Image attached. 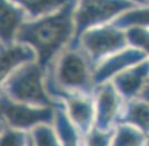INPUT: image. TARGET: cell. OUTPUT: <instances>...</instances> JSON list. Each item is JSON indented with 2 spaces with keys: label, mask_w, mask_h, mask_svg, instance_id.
<instances>
[{
  "label": "cell",
  "mask_w": 149,
  "mask_h": 146,
  "mask_svg": "<svg viewBox=\"0 0 149 146\" xmlns=\"http://www.w3.org/2000/svg\"><path fill=\"white\" fill-rule=\"evenodd\" d=\"M118 124H127L149 135V102L141 97L126 101L119 115Z\"/></svg>",
  "instance_id": "cell-12"
},
{
  "label": "cell",
  "mask_w": 149,
  "mask_h": 146,
  "mask_svg": "<svg viewBox=\"0 0 149 146\" xmlns=\"http://www.w3.org/2000/svg\"><path fill=\"white\" fill-rule=\"evenodd\" d=\"M21 7L28 16V20L37 19L55 13L72 0H11Z\"/></svg>",
  "instance_id": "cell-14"
},
{
  "label": "cell",
  "mask_w": 149,
  "mask_h": 146,
  "mask_svg": "<svg viewBox=\"0 0 149 146\" xmlns=\"http://www.w3.org/2000/svg\"><path fill=\"white\" fill-rule=\"evenodd\" d=\"M28 146H33V143H32V140H31V135H30V142H29Z\"/></svg>",
  "instance_id": "cell-23"
},
{
  "label": "cell",
  "mask_w": 149,
  "mask_h": 146,
  "mask_svg": "<svg viewBox=\"0 0 149 146\" xmlns=\"http://www.w3.org/2000/svg\"><path fill=\"white\" fill-rule=\"evenodd\" d=\"M46 71L52 76L57 86L65 90L93 96L96 94L93 68L80 48L68 47Z\"/></svg>",
  "instance_id": "cell-3"
},
{
  "label": "cell",
  "mask_w": 149,
  "mask_h": 146,
  "mask_svg": "<svg viewBox=\"0 0 149 146\" xmlns=\"http://www.w3.org/2000/svg\"><path fill=\"white\" fill-rule=\"evenodd\" d=\"M115 128L109 131H101L93 126L84 136V146H111Z\"/></svg>",
  "instance_id": "cell-19"
},
{
  "label": "cell",
  "mask_w": 149,
  "mask_h": 146,
  "mask_svg": "<svg viewBox=\"0 0 149 146\" xmlns=\"http://www.w3.org/2000/svg\"><path fill=\"white\" fill-rule=\"evenodd\" d=\"M111 83L125 101L139 97L149 84V59L124 70L112 78Z\"/></svg>",
  "instance_id": "cell-9"
},
{
  "label": "cell",
  "mask_w": 149,
  "mask_h": 146,
  "mask_svg": "<svg viewBox=\"0 0 149 146\" xmlns=\"http://www.w3.org/2000/svg\"><path fill=\"white\" fill-rule=\"evenodd\" d=\"M145 1H146V2H147V3H149V0H145Z\"/></svg>",
  "instance_id": "cell-25"
},
{
  "label": "cell",
  "mask_w": 149,
  "mask_h": 146,
  "mask_svg": "<svg viewBox=\"0 0 149 146\" xmlns=\"http://www.w3.org/2000/svg\"><path fill=\"white\" fill-rule=\"evenodd\" d=\"M72 0L55 13L37 19L27 20L21 26L16 41L31 46L38 56V64L47 70L68 48L74 38V11Z\"/></svg>",
  "instance_id": "cell-1"
},
{
  "label": "cell",
  "mask_w": 149,
  "mask_h": 146,
  "mask_svg": "<svg viewBox=\"0 0 149 146\" xmlns=\"http://www.w3.org/2000/svg\"><path fill=\"white\" fill-rule=\"evenodd\" d=\"M30 133L15 129L2 124L1 128V146H28Z\"/></svg>",
  "instance_id": "cell-18"
},
{
  "label": "cell",
  "mask_w": 149,
  "mask_h": 146,
  "mask_svg": "<svg viewBox=\"0 0 149 146\" xmlns=\"http://www.w3.org/2000/svg\"><path fill=\"white\" fill-rule=\"evenodd\" d=\"M132 1H135V2L139 3V5H146V3H147L145 0H132Z\"/></svg>",
  "instance_id": "cell-22"
},
{
  "label": "cell",
  "mask_w": 149,
  "mask_h": 146,
  "mask_svg": "<svg viewBox=\"0 0 149 146\" xmlns=\"http://www.w3.org/2000/svg\"><path fill=\"white\" fill-rule=\"evenodd\" d=\"M110 24L118 27L120 29L127 30L134 27H141V28H148L149 27V6L143 8H134L124 13L112 20Z\"/></svg>",
  "instance_id": "cell-16"
},
{
  "label": "cell",
  "mask_w": 149,
  "mask_h": 146,
  "mask_svg": "<svg viewBox=\"0 0 149 146\" xmlns=\"http://www.w3.org/2000/svg\"><path fill=\"white\" fill-rule=\"evenodd\" d=\"M55 106H35L18 103L1 93V124L29 132L41 124H54Z\"/></svg>",
  "instance_id": "cell-6"
},
{
  "label": "cell",
  "mask_w": 149,
  "mask_h": 146,
  "mask_svg": "<svg viewBox=\"0 0 149 146\" xmlns=\"http://www.w3.org/2000/svg\"><path fill=\"white\" fill-rule=\"evenodd\" d=\"M127 38L130 46L143 50L149 59V29L141 27H134L126 30Z\"/></svg>",
  "instance_id": "cell-20"
},
{
  "label": "cell",
  "mask_w": 149,
  "mask_h": 146,
  "mask_svg": "<svg viewBox=\"0 0 149 146\" xmlns=\"http://www.w3.org/2000/svg\"><path fill=\"white\" fill-rule=\"evenodd\" d=\"M1 93L13 101L35 106H56L46 88V70L38 64L19 67L1 80Z\"/></svg>",
  "instance_id": "cell-2"
},
{
  "label": "cell",
  "mask_w": 149,
  "mask_h": 146,
  "mask_svg": "<svg viewBox=\"0 0 149 146\" xmlns=\"http://www.w3.org/2000/svg\"><path fill=\"white\" fill-rule=\"evenodd\" d=\"M33 146H61L54 124H41L30 132Z\"/></svg>",
  "instance_id": "cell-17"
},
{
  "label": "cell",
  "mask_w": 149,
  "mask_h": 146,
  "mask_svg": "<svg viewBox=\"0 0 149 146\" xmlns=\"http://www.w3.org/2000/svg\"><path fill=\"white\" fill-rule=\"evenodd\" d=\"M125 103V98L119 94L111 82L98 86L95 94V127L101 131L115 128L117 126L119 115L124 108Z\"/></svg>",
  "instance_id": "cell-7"
},
{
  "label": "cell",
  "mask_w": 149,
  "mask_h": 146,
  "mask_svg": "<svg viewBox=\"0 0 149 146\" xmlns=\"http://www.w3.org/2000/svg\"><path fill=\"white\" fill-rule=\"evenodd\" d=\"M36 61H38L37 52L29 45L20 41L1 45V80L19 67Z\"/></svg>",
  "instance_id": "cell-10"
},
{
  "label": "cell",
  "mask_w": 149,
  "mask_h": 146,
  "mask_svg": "<svg viewBox=\"0 0 149 146\" xmlns=\"http://www.w3.org/2000/svg\"><path fill=\"white\" fill-rule=\"evenodd\" d=\"M146 146H149V135H147V145Z\"/></svg>",
  "instance_id": "cell-24"
},
{
  "label": "cell",
  "mask_w": 149,
  "mask_h": 146,
  "mask_svg": "<svg viewBox=\"0 0 149 146\" xmlns=\"http://www.w3.org/2000/svg\"><path fill=\"white\" fill-rule=\"evenodd\" d=\"M140 6L132 0H77L74 11L76 34L69 47L74 48L82 34L102 25L110 24L124 13Z\"/></svg>",
  "instance_id": "cell-4"
},
{
  "label": "cell",
  "mask_w": 149,
  "mask_h": 146,
  "mask_svg": "<svg viewBox=\"0 0 149 146\" xmlns=\"http://www.w3.org/2000/svg\"><path fill=\"white\" fill-rule=\"evenodd\" d=\"M139 97H141V98H143V99H146V101L149 102V84L146 86V88L143 90V93L139 95Z\"/></svg>",
  "instance_id": "cell-21"
},
{
  "label": "cell",
  "mask_w": 149,
  "mask_h": 146,
  "mask_svg": "<svg viewBox=\"0 0 149 146\" xmlns=\"http://www.w3.org/2000/svg\"><path fill=\"white\" fill-rule=\"evenodd\" d=\"M26 11L11 0H1V45L16 41L21 26L28 20Z\"/></svg>",
  "instance_id": "cell-11"
},
{
  "label": "cell",
  "mask_w": 149,
  "mask_h": 146,
  "mask_svg": "<svg viewBox=\"0 0 149 146\" xmlns=\"http://www.w3.org/2000/svg\"><path fill=\"white\" fill-rule=\"evenodd\" d=\"M147 135L127 124H118L115 128L111 146H146Z\"/></svg>",
  "instance_id": "cell-15"
},
{
  "label": "cell",
  "mask_w": 149,
  "mask_h": 146,
  "mask_svg": "<svg viewBox=\"0 0 149 146\" xmlns=\"http://www.w3.org/2000/svg\"><path fill=\"white\" fill-rule=\"evenodd\" d=\"M146 59H148V56L145 51L134 46H128L124 50L109 56L93 69L95 85L98 87L102 84L111 82L112 78L118 74Z\"/></svg>",
  "instance_id": "cell-8"
},
{
  "label": "cell",
  "mask_w": 149,
  "mask_h": 146,
  "mask_svg": "<svg viewBox=\"0 0 149 146\" xmlns=\"http://www.w3.org/2000/svg\"><path fill=\"white\" fill-rule=\"evenodd\" d=\"M130 46L124 29L107 24L95 27L82 34L74 48H80L86 54L95 69L101 61L116 52Z\"/></svg>",
  "instance_id": "cell-5"
},
{
  "label": "cell",
  "mask_w": 149,
  "mask_h": 146,
  "mask_svg": "<svg viewBox=\"0 0 149 146\" xmlns=\"http://www.w3.org/2000/svg\"><path fill=\"white\" fill-rule=\"evenodd\" d=\"M55 109L56 117L54 125L60 138L61 146H84V135L69 118L63 103L57 101Z\"/></svg>",
  "instance_id": "cell-13"
}]
</instances>
